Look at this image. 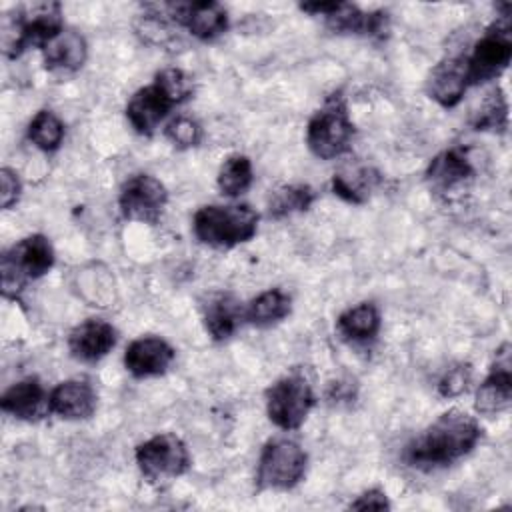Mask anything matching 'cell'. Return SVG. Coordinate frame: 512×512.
<instances>
[{"instance_id":"cell-1","label":"cell","mask_w":512,"mask_h":512,"mask_svg":"<svg viewBox=\"0 0 512 512\" xmlns=\"http://www.w3.org/2000/svg\"><path fill=\"white\" fill-rule=\"evenodd\" d=\"M482 438V426L464 410L452 408L440 414L402 452L406 466L422 472L446 468L470 454Z\"/></svg>"},{"instance_id":"cell-2","label":"cell","mask_w":512,"mask_h":512,"mask_svg":"<svg viewBox=\"0 0 512 512\" xmlns=\"http://www.w3.org/2000/svg\"><path fill=\"white\" fill-rule=\"evenodd\" d=\"M192 92V78L184 70L164 68L156 72L152 84L130 96L126 118L138 134L150 136L174 106L192 98Z\"/></svg>"},{"instance_id":"cell-3","label":"cell","mask_w":512,"mask_h":512,"mask_svg":"<svg viewBox=\"0 0 512 512\" xmlns=\"http://www.w3.org/2000/svg\"><path fill=\"white\" fill-rule=\"evenodd\" d=\"M64 30L60 2H32L6 12L2 18V50L14 60L28 48H44Z\"/></svg>"},{"instance_id":"cell-4","label":"cell","mask_w":512,"mask_h":512,"mask_svg":"<svg viewBox=\"0 0 512 512\" xmlns=\"http://www.w3.org/2000/svg\"><path fill=\"white\" fill-rule=\"evenodd\" d=\"M258 220V212L248 204H210L196 210L192 230L202 244L226 250L252 240Z\"/></svg>"},{"instance_id":"cell-5","label":"cell","mask_w":512,"mask_h":512,"mask_svg":"<svg viewBox=\"0 0 512 512\" xmlns=\"http://www.w3.org/2000/svg\"><path fill=\"white\" fill-rule=\"evenodd\" d=\"M354 124L348 114L344 94H330L324 104L312 114L306 126L308 150L320 160H332L350 150Z\"/></svg>"},{"instance_id":"cell-6","label":"cell","mask_w":512,"mask_h":512,"mask_svg":"<svg viewBox=\"0 0 512 512\" xmlns=\"http://www.w3.org/2000/svg\"><path fill=\"white\" fill-rule=\"evenodd\" d=\"M504 10L474 44L466 56L468 86H478L496 80L512 60V4H500Z\"/></svg>"},{"instance_id":"cell-7","label":"cell","mask_w":512,"mask_h":512,"mask_svg":"<svg viewBox=\"0 0 512 512\" xmlns=\"http://www.w3.org/2000/svg\"><path fill=\"white\" fill-rule=\"evenodd\" d=\"M54 266V248L42 234H32L10 246L0 260L2 294L16 298V294L30 282L44 276Z\"/></svg>"},{"instance_id":"cell-8","label":"cell","mask_w":512,"mask_h":512,"mask_svg":"<svg viewBox=\"0 0 512 512\" xmlns=\"http://www.w3.org/2000/svg\"><path fill=\"white\" fill-rule=\"evenodd\" d=\"M308 456L304 448L290 438H272L264 444L258 468L256 488L262 490H290L306 474Z\"/></svg>"},{"instance_id":"cell-9","label":"cell","mask_w":512,"mask_h":512,"mask_svg":"<svg viewBox=\"0 0 512 512\" xmlns=\"http://www.w3.org/2000/svg\"><path fill=\"white\" fill-rule=\"evenodd\" d=\"M136 464L150 482L178 478L190 470L192 458L184 440L172 432L156 434L136 446Z\"/></svg>"},{"instance_id":"cell-10","label":"cell","mask_w":512,"mask_h":512,"mask_svg":"<svg viewBox=\"0 0 512 512\" xmlns=\"http://www.w3.org/2000/svg\"><path fill=\"white\" fill-rule=\"evenodd\" d=\"M316 398L302 374H286L266 390V414L280 430H296L304 424Z\"/></svg>"},{"instance_id":"cell-11","label":"cell","mask_w":512,"mask_h":512,"mask_svg":"<svg viewBox=\"0 0 512 512\" xmlns=\"http://www.w3.org/2000/svg\"><path fill=\"white\" fill-rule=\"evenodd\" d=\"M300 10L312 16H322L326 26L336 34L384 38L390 28L388 12H364L356 4L348 2H304L300 4Z\"/></svg>"},{"instance_id":"cell-12","label":"cell","mask_w":512,"mask_h":512,"mask_svg":"<svg viewBox=\"0 0 512 512\" xmlns=\"http://www.w3.org/2000/svg\"><path fill=\"white\" fill-rule=\"evenodd\" d=\"M166 204L168 190L152 174H134L120 188L118 206L126 220L156 224L162 218Z\"/></svg>"},{"instance_id":"cell-13","label":"cell","mask_w":512,"mask_h":512,"mask_svg":"<svg viewBox=\"0 0 512 512\" xmlns=\"http://www.w3.org/2000/svg\"><path fill=\"white\" fill-rule=\"evenodd\" d=\"M162 8L174 24L186 28L202 42H210L228 30V12L218 2H172Z\"/></svg>"},{"instance_id":"cell-14","label":"cell","mask_w":512,"mask_h":512,"mask_svg":"<svg viewBox=\"0 0 512 512\" xmlns=\"http://www.w3.org/2000/svg\"><path fill=\"white\" fill-rule=\"evenodd\" d=\"M512 402V372H510V344H502L496 352V362L488 376L476 390L474 408L480 414H500Z\"/></svg>"},{"instance_id":"cell-15","label":"cell","mask_w":512,"mask_h":512,"mask_svg":"<svg viewBox=\"0 0 512 512\" xmlns=\"http://www.w3.org/2000/svg\"><path fill=\"white\" fill-rule=\"evenodd\" d=\"M474 178V166L466 148L454 146L436 154L426 168V182L434 194L448 196Z\"/></svg>"},{"instance_id":"cell-16","label":"cell","mask_w":512,"mask_h":512,"mask_svg":"<svg viewBox=\"0 0 512 512\" xmlns=\"http://www.w3.org/2000/svg\"><path fill=\"white\" fill-rule=\"evenodd\" d=\"M464 54L442 58L426 78V94L442 108H454L470 88Z\"/></svg>"},{"instance_id":"cell-17","label":"cell","mask_w":512,"mask_h":512,"mask_svg":"<svg viewBox=\"0 0 512 512\" xmlns=\"http://www.w3.org/2000/svg\"><path fill=\"white\" fill-rule=\"evenodd\" d=\"M174 348L160 336H142L132 340L124 352V366L134 378L164 374L174 362Z\"/></svg>"},{"instance_id":"cell-18","label":"cell","mask_w":512,"mask_h":512,"mask_svg":"<svg viewBox=\"0 0 512 512\" xmlns=\"http://www.w3.org/2000/svg\"><path fill=\"white\" fill-rule=\"evenodd\" d=\"M118 340L116 328L102 318H88L80 322L68 336V350L80 362H98Z\"/></svg>"},{"instance_id":"cell-19","label":"cell","mask_w":512,"mask_h":512,"mask_svg":"<svg viewBox=\"0 0 512 512\" xmlns=\"http://www.w3.org/2000/svg\"><path fill=\"white\" fill-rule=\"evenodd\" d=\"M50 412L64 420H84L96 410L98 396L88 380H64L56 384L48 394Z\"/></svg>"},{"instance_id":"cell-20","label":"cell","mask_w":512,"mask_h":512,"mask_svg":"<svg viewBox=\"0 0 512 512\" xmlns=\"http://www.w3.org/2000/svg\"><path fill=\"white\" fill-rule=\"evenodd\" d=\"M48 394L42 386V382L34 376L22 378L20 382L12 384L0 398V408L18 418V420H26V422H36L42 416H46V412H50V404H48Z\"/></svg>"},{"instance_id":"cell-21","label":"cell","mask_w":512,"mask_h":512,"mask_svg":"<svg viewBox=\"0 0 512 512\" xmlns=\"http://www.w3.org/2000/svg\"><path fill=\"white\" fill-rule=\"evenodd\" d=\"M44 68L54 74H74L88 58V44L76 30L64 28L42 48Z\"/></svg>"},{"instance_id":"cell-22","label":"cell","mask_w":512,"mask_h":512,"mask_svg":"<svg viewBox=\"0 0 512 512\" xmlns=\"http://www.w3.org/2000/svg\"><path fill=\"white\" fill-rule=\"evenodd\" d=\"M244 320L242 302L230 292H214L202 304V322L212 340H228Z\"/></svg>"},{"instance_id":"cell-23","label":"cell","mask_w":512,"mask_h":512,"mask_svg":"<svg viewBox=\"0 0 512 512\" xmlns=\"http://www.w3.org/2000/svg\"><path fill=\"white\" fill-rule=\"evenodd\" d=\"M336 330L346 342H370L380 332V312L372 302H360L338 316Z\"/></svg>"},{"instance_id":"cell-24","label":"cell","mask_w":512,"mask_h":512,"mask_svg":"<svg viewBox=\"0 0 512 512\" xmlns=\"http://www.w3.org/2000/svg\"><path fill=\"white\" fill-rule=\"evenodd\" d=\"M292 310L290 296L280 288H270L244 306V320L258 328H268L284 320Z\"/></svg>"},{"instance_id":"cell-25","label":"cell","mask_w":512,"mask_h":512,"mask_svg":"<svg viewBox=\"0 0 512 512\" xmlns=\"http://www.w3.org/2000/svg\"><path fill=\"white\" fill-rule=\"evenodd\" d=\"M252 180H254L252 162L244 154H230L222 162L218 176H216L218 190L230 198L244 194L252 186Z\"/></svg>"},{"instance_id":"cell-26","label":"cell","mask_w":512,"mask_h":512,"mask_svg":"<svg viewBox=\"0 0 512 512\" xmlns=\"http://www.w3.org/2000/svg\"><path fill=\"white\" fill-rule=\"evenodd\" d=\"M382 176L372 168H360L354 174H334L332 178V192L350 202V204H362L368 200L370 192L380 184Z\"/></svg>"},{"instance_id":"cell-27","label":"cell","mask_w":512,"mask_h":512,"mask_svg":"<svg viewBox=\"0 0 512 512\" xmlns=\"http://www.w3.org/2000/svg\"><path fill=\"white\" fill-rule=\"evenodd\" d=\"M316 200L314 190L308 184H290L272 192L268 212L272 218H284L294 212H304Z\"/></svg>"},{"instance_id":"cell-28","label":"cell","mask_w":512,"mask_h":512,"mask_svg":"<svg viewBox=\"0 0 512 512\" xmlns=\"http://www.w3.org/2000/svg\"><path fill=\"white\" fill-rule=\"evenodd\" d=\"M62 138H64L62 120L50 110L36 112V116L28 124V140L44 152H54L60 148Z\"/></svg>"},{"instance_id":"cell-29","label":"cell","mask_w":512,"mask_h":512,"mask_svg":"<svg viewBox=\"0 0 512 512\" xmlns=\"http://www.w3.org/2000/svg\"><path fill=\"white\" fill-rule=\"evenodd\" d=\"M472 126H474V130H482V132H494V134L506 132V128H508V102H506V96L500 88H494L488 94V98L480 106Z\"/></svg>"},{"instance_id":"cell-30","label":"cell","mask_w":512,"mask_h":512,"mask_svg":"<svg viewBox=\"0 0 512 512\" xmlns=\"http://www.w3.org/2000/svg\"><path fill=\"white\" fill-rule=\"evenodd\" d=\"M164 136L180 150H186V148H194L200 144L202 140V126L186 116V114H180L176 118H172L166 128H164Z\"/></svg>"},{"instance_id":"cell-31","label":"cell","mask_w":512,"mask_h":512,"mask_svg":"<svg viewBox=\"0 0 512 512\" xmlns=\"http://www.w3.org/2000/svg\"><path fill=\"white\" fill-rule=\"evenodd\" d=\"M470 380H472V368L470 364H454L450 368L444 370V374L440 376L436 388H438V394L442 398H456L460 394H464L470 386Z\"/></svg>"},{"instance_id":"cell-32","label":"cell","mask_w":512,"mask_h":512,"mask_svg":"<svg viewBox=\"0 0 512 512\" xmlns=\"http://www.w3.org/2000/svg\"><path fill=\"white\" fill-rule=\"evenodd\" d=\"M20 192H22V182H20L18 174L12 168L4 166L0 170V206L4 210L12 208L18 202Z\"/></svg>"},{"instance_id":"cell-33","label":"cell","mask_w":512,"mask_h":512,"mask_svg":"<svg viewBox=\"0 0 512 512\" xmlns=\"http://www.w3.org/2000/svg\"><path fill=\"white\" fill-rule=\"evenodd\" d=\"M350 510H388L390 502L384 490L380 488H370L366 492H362L354 502H350L348 506Z\"/></svg>"}]
</instances>
